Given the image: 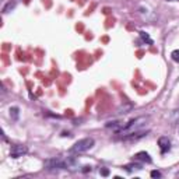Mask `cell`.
Masks as SVG:
<instances>
[{
    "label": "cell",
    "mask_w": 179,
    "mask_h": 179,
    "mask_svg": "<svg viewBox=\"0 0 179 179\" xmlns=\"http://www.w3.org/2000/svg\"><path fill=\"white\" fill-rule=\"evenodd\" d=\"M88 171H91V166H84V168H83V172H88Z\"/></svg>",
    "instance_id": "9a60e30c"
},
{
    "label": "cell",
    "mask_w": 179,
    "mask_h": 179,
    "mask_svg": "<svg viewBox=\"0 0 179 179\" xmlns=\"http://www.w3.org/2000/svg\"><path fill=\"white\" fill-rule=\"evenodd\" d=\"M134 161H141V162L150 164L153 160H151V157L148 156V153H146V151H140V153H137L136 156H134Z\"/></svg>",
    "instance_id": "52a82bcc"
},
{
    "label": "cell",
    "mask_w": 179,
    "mask_h": 179,
    "mask_svg": "<svg viewBox=\"0 0 179 179\" xmlns=\"http://www.w3.org/2000/svg\"><path fill=\"white\" fill-rule=\"evenodd\" d=\"M140 37H141V39L144 41V42H147L148 45H153V39L150 38V35L147 34V32L144 31H140Z\"/></svg>",
    "instance_id": "8fae6325"
},
{
    "label": "cell",
    "mask_w": 179,
    "mask_h": 179,
    "mask_svg": "<svg viewBox=\"0 0 179 179\" xmlns=\"http://www.w3.org/2000/svg\"><path fill=\"white\" fill-rule=\"evenodd\" d=\"M10 116H11L13 120H17L18 116H20V109L17 108V106H11V108H10Z\"/></svg>",
    "instance_id": "9c48e42d"
},
{
    "label": "cell",
    "mask_w": 179,
    "mask_h": 179,
    "mask_svg": "<svg viewBox=\"0 0 179 179\" xmlns=\"http://www.w3.org/2000/svg\"><path fill=\"white\" fill-rule=\"evenodd\" d=\"M147 133L148 132L137 130V132H134V133H130V134H127V136H123L122 139H123L125 141H136V140H140V139H143L144 136H147Z\"/></svg>",
    "instance_id": "5b68a950"
},
{
    "label": "cell",
    "mask_w": 179,
    "mask_h": 179,
    "mask_svg": "<svg viewBox=\"0 0 179 179\" xmlns=\"http://www.w3.org/2000/svg\"><path fill=\"white\" fill-rule=\"evenodd\" d=\"M171 58H172V60H174V62H176V63H179V49L172 50Z\"/></svg>",
    "instance_id": "7c38bea8"
},
{
    "label": "cell",
    "mask_w": 179,
    "mask_h": 179,
    "mask_svg": "<svg viewBox=\"0 0 179 179\" xmlns=\"http://www.w3.org/2000/svg\"><path fill=\"white\" fill-rule=\"evenodd\" d=\"M94 139H91V137H85V139H81L79 140V141H76L73 146L70 147V150H69V153L70 154H81L84 153V151L90 150V148L94 146Z\"/></svg>",
    "instance_id": "3957f363"
},
{
    "label": "cell",
    "mask_w": 179,
    "mask_h": 179,
    "mask_svg": "<svg viewBox=\"0 0 179 179\" xmlns=\"http://www.w3.org/2000/svg\"><path fill=\"white\" fill-rule=\"evenodd\" d=\"M166 2H178V0H166Z\"/></svg>",
    "instance_id": "2e32d148"
},
{
    "label": "cell",
    "mask_w": 179,
    "mask_h": 179,
    "mask_svg": "<svg viewBox=\"0 0 179 179\" xmlns=\"http://www.w3.org/2000/svg\"><path fill=\"white\" fill-rule=\"evenodd\" d=\"M151 178H161V172L160 171H151Z\"/></svg>",
    "instance_id": "5bb4252c"
},
{
    "label": "cell",
    "mask_w": 179,
    "mask_h": 179,
    "mask_svg": "<svg viewBox=\"0 0 179 179\" xmlns=\"http://www.w3.org/2000/svg\"><path fill=\"white\" fill-rule=\"evenodd\" d=\"M147 120H148L147 116H140V118H136V119H133V120L127 122L126 125H123V126L118 130V133L122 134V137L127 136V134H130V133H134V132H137V130L141 129V127L147 123Z\"/></svg>",
    "instance_id": "6da1fadb"
},
{
    "label": "cell",
    "mask_w": 179,
    "mask_h": 179,
    "mask_svg": "<svg viewBox=\"0 0 179 179\" xmlns=\"http://www.w3.org/2000/svg\"><path fill=\"white\" fill-rule=\"evenodd\" d=\"M74 164V160H60V158H50L45 161V168L48 171H58V169H67Z\"/></svg>",
    "instance_id": "7a4b0ae2"
},
{
    "label": "cell",
    "mask_w": 179,
    "mask_h": 179,
    "mask_svg": "<svg viewBox=\"0 0 179 179\" xmlns=\"http://www.w3.org/2000/svg\"><path fill=\"white\" fill-rule=\"evenodd\" d=\"M127 172H133V171H140L141 169V164H127L123 166Z\"/></svg>",
    "instance_id": "ba28073f"
},
{
    "label": "cell",
    "mask_w": 179,
    "mask_h": 179,
    "mask_svg": "<svg viewBox=\"0 0 179 179\" xmlns=\"http://www.w3.org/2000/svg\"><path fill=\"white\" fill-rule=\"evenodd\" d=\"M178 132H179V120H178Z\"/></svg>",
    "instance_id": "e0dca14e"
},
{
    "label": "cell",
    "mask_w": 179,
    "mask_h": 179,
    "mask_svg": "<svg viewBox=\"0 0 179 179\" xmlns=\"http://www.w3.org/2000/svg\"><path fill=\"white\" fill-rule=\"evenodd\" d=\"M100 174L102 175V176H108V175H109V169L108 168H101L100 169Z\"/></svg>",
    "instance_id": "4fadbf2b"
},
{
    "label": "cell",
    "mask_w": 179,
    "mask_h": 179,
    "mask_svg": "<svg viewBox=\"0 0 179 179\" xmlns=\"http://www.w3.org/2000/svg\"><path fill=\"white\" fill-rule=\"evenodd\" d=\"M158 146H160L161 153L165 154V153H168L169 148H171V141H169L168 137L162 136V137H160V139H158Z\"/></svg>",
    "instance_id": "8992f818"
},
{
    "label": "cell",
    "mask_w": 179,
    "mask_h": 179,
    "mask_svg": "<svg viewBox=\"0 0 179 179\" xmlns=\"http://www.w3.org/2000/svg\"><path fill=\"white\" fill-rule=\"evenodd\" d=\"M27 151H28L27 146H24V144H14L13 147H11V150H10V157L11 158H20V157H23L24 154H27Z\"/></svg>",
    "instance_id": "277c9868"
},
{
    "label": "cell",
    "mask_w": 179,
    "mask_h": 179,
    "mask_svg": "<svg viewBox=\"0 0 179 179\" xmlns=\"http://www.w3.org/2000/svg\"><path fill=\"white\" fill-rule=\"evenodd\" d=\"M16 4H17V0H13V2H10V3H7V4L3 7V13H8L10 10H13L14 7H16Z\"/></svg>",
    "instance_id": "30bf717a"
}]
</instances>
